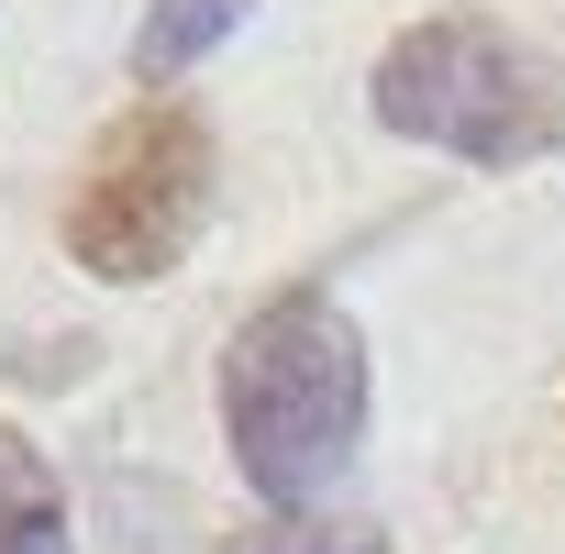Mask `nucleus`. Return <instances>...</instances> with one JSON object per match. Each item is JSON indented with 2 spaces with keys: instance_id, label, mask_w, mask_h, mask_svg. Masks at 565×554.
I'll return each mask as SVG.
<instances>
[{
  "instance_id": "obj_2",
  "label": "nucleus",
  "mask_w": 565,
  "mask_h": 554,
  "mask_svg": "<svg viewBox=\"0 0 565 554\" xmlns=\"http://www.w3.org/2000/svg\"><path fill=\"white\" fill-rule=\"evenodd\" d=\"M366 100H377L388 134H411V145H433V156H466V167H521V156H543V145L565 134L554 67H543L510 23H488V12H433V23H411V34L377 56Z\"/></svg>"
},
{
  "instance_id": "obj_4",
  "label": "nucleus",
  "mask_w": 565,
  "mask_h": 554,
  "mask_svg": "<svg viewBox=\"0 0 565 554\" xmlns=\"http://www.w3.org/2000/svg\"><path fill=\"white\" fill-rule=\"evenodd\" d=\"M0 554H67V488L12 422H0Z\"/></svg>"
},
{
  "instance_id": "obj_1",
  "label": "nucleus",
  "mask_w": 565,
  "mask_h": 554,
  "mask_svg": "<svg viewBox=\"0 0 565 554\" xmlns=\"http://www.w3.org/2000/svg\"><path fill=\"white\" fill-rule=\"evenodd\" d=\"M355 433H366V333L344 322V300L289 289L244 311V333L222 344V444L244 488L266 510H311L344 477Z\"/></svg>"
},
{
  "instance_id": "obj_5",
  "label": "nucleus",
  "mask_w": 565,
  "mask_h": 554,
  "mask_svg": "<svg viewBox=\"0 0 565 554\" xmlns=\"http://www.w3.org/2000/svg\"><path fill=\"white\" fill-rule=\"evenodd\" d=\"M244 23V0H156V23H145V45H134V67L145 78H178L200 45H222Z\"/></svg>"
},
{
  "instance_id": "obj_3",
  "label": "nucleus",
  "mask_w": 565,
  "mask_h": 554,
  "mask_svg": "<svg viewBox=\"0 0 565 554\" xmlns=\"http://www.w3.org/2000/svg\"><path fill=\"white\" fill-rule=\"evenodd\" d=\"M211 189H222V145L189 100H134L89 156H78V189H67V255L111 289H145L167 277L200 222H211Z\"/></svg>"
},
{
  "instance_id": "obj_6",
  "label": "nucleus",
  "mask_w": 565,
  "mask_h": 554,
  "mask_svg": "<svg viewBox=\"0 0 565 554\" xmlns=\"http://www.w3.org/2000/svg\"><path fill=\"white\" fill-rule=\"evenodd\" d=\"M255 554H377V532H366V521H311V510H289Z\"/></svg>"
}]
</instances>
